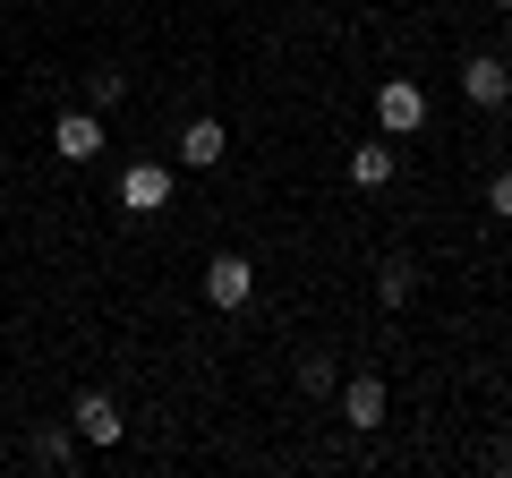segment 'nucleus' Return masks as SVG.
Segmentation results:
<instances>
[{
	"mask_svg": "<svg viewBox=\"0 0 512 478\" xmlns=\"http://www.w3.org/2000/svg\"><path fill=\"white\" fill-rule=\"evenodd\" d=\"M376 129L384 137H419L427 129V94L410 86V77H384L376 86Z\"/></svg>",
	"mask_w": 512,
	"mask_h": 478,
	"instance_id": "1",
	"label": "nucleus"
},
{
	"mask_svg": "<svg viewBox=\"0 0 512 478\" xmlns=\"http://www.w3.org/2000/svg\"><path fill=\"white\" fill-rule=\"evenodd\" d=\"M461 94H470L478 111H504L512 103V69L495 52H470V60H461Z\"/></svg>",
	"mask_w": 512,
	"mask_h": 478,
	"instance_id": "2",
	"label": "nucleus"
},
{
	"mask_svg": "<svg viewBox=\"0 0 512 478\" xmlns=\"http://www.w3.org/2000/svg\"><path fill=\"white\" fill-rule=\"evenodd\" d=\"M120 205L128 214H163L171 205V163H128L120 171Z\"/></svg>",
	"mask_w": 512,
	"mask_h": 478,
	"instance_id": "3",
	"label": "nucleus"
},
{
	"mask_svg": "<svg viewBox=\"0 0 512 478\" xmlns=\"http://www.w3.org/2000/svg\"><path fill=\"white\" fill-rule=\"evenodd\" d=\"M52 154L60 163H94V154H103V120H94V111H60L52 120Z\"/></svg>",
	"mask_w": 512,
	"mask_h": 478,
	"instance_id": "4",
	"label": "nucleus"
},
{
	"mask_svg": "<svg viewBox=\"0 0 512 478\" xmlns=\"http://www.w3.org/2000/svg\"><path fill=\"white\" fill-rule=\"evenodd\" d=\"M205 299H214V308H248L256 299V265L248 257H214L205 265Z\"/></svg>",
	"mask_w": 512,
	"mask_h": 478,
	"instance_id": "5",
	"label": "nucleus"
},
{
	"mask_svg": "<svg viewBox=\"0 0 512 478\" xmlns=\"http://www.w3.org/2000/svg\"><path fill=\"white\" fill-rule=\"evenodd\" d=\"M120 402H111V393H86V402H77V419H69V436H86V444H120Z\"/></svg>",
	"mask_w": 512,
	"mask_h": 478,
	"instance_id": "6",
	"label": "nucleus"
},
{
	"mask_svg": "<svg viewBox=\"0 0 512 478\" xmlns=\"http://www.w3.org/2000/svg\"><path fill=\"white\" fill-rule=\"evenodd\" d=\"M222 154H231V137H222V120H188V129H180V163H188V171H214Z\"/></svg>",
	"mask_w": 512,
	"mask_h": 478,
	"instance_id": "7",
	"label": "nucleus"
},
{
	"mask_svg": "<svg viewBox=\"0 0 512 478\" xmlns=\"http://www.w3.org/2000/svg\"><path fill=\"white\" fill-rule=\"evenodd\" d=\"M342 419L359 427V436L384 427V376H350V385H342Z\"/></svg>",
	"mask_w": 512,
	"mask_h": 478,
	"instance_id": "8",
	"label": "nucleus"
},
{
	"mask_svg": "<svg viewBox=\"0 0 512 478\" xmlns=\"http://www.w3.org/2000/svg\"><path fill=\"white\" fill-rule=\"evenodd\" d=\"M376 299H384V308H410V299H419V265H410V257H384L376 265Z\"/></svg>",
	"mask_w": 512,
	"mask_h": 478,
	"instance_id": "9",
	"label": "nucleus"
},
{
	"mask_svg": "<svg viewBox=\"0 0 512 478\" xmlns=\"http://www.w3.org/2000/svg\"><path fill=\"white\" fill-rule=\"evenodd\" d=\"M393 171H402L393 146H359V154H350V188H393Z\"/></svg>",
	"mask_w": 512,
	"mask_h": 478,
	"instance_id": "10",
	"label": "nucleus"
},
{
	"mask_svg": "<svg viewBox=\"0 0 512 478\" xmlns=\"http://www.w3.org/2000/svg\"><path fill=\"white\" fill-rule=\"evenodd\" d=\"M111 103H128V77L120 69H94L86 77V111H111Z\"/></svg>",
	"mask_w": 512,
	"mask_h": 478,
	"instance_id": "11",
	"label": "nucleus"
},
{
	"mask_svg": "<svg viewBox=\"0 0 512 478\" xmlns=\"http://www.w3.org/2000/svg\"><path fill=\"white\" fill-rule=\"evenodd\" d=\"M299 393H333V359H325V350L299 359Z\"/></svg>",
	"mask_w": 512,
	"mask_h": 478,
	"instance_id": "12",
	"label": "nucleus"
},
{
	"mask_svg": "<svg viewBox=\"0 0 512 478\" xmlns=\"http://www.w3.org/2000/svg\"><path fill=\"white\" fill-rule=\"evenodd\" d=\"M35 461H43V470H60V461H69V427H43V436H35Z\"/></svg>",
	"mask_w": 512,
	"mask_h": 478,
	"instance_id": "13",
	"label": "nucleus"
},
{
	"mask_svg": "<svg viewBox=\"0 0 512 478\" xmlns=\"http://www.w3.org/2000/svg\"><path fill=\"white\" fill-rule=\"evenodd\" d=\"M487 214L512 222V171H495V180H487Z\"/></svg>",
	"mask_w": 512,
	"mask_h": 478,
	"instance_id": "14",
	"label": "nucleus"
},
{
	"mask_svg": "<svg viewBox=\"0 0 512 478\" xmlns=\"http://www.w3.org/2000/svg\"><path fill=\"white\" fill-rule=\"evenodd\" d=\"M495 9H512V0H495Z\"/></svg>",
	"mask_w": 512,
	"mask_h": 478,
	"instance_id": "15",
	"label": "nucleus"
}]
</instances>
